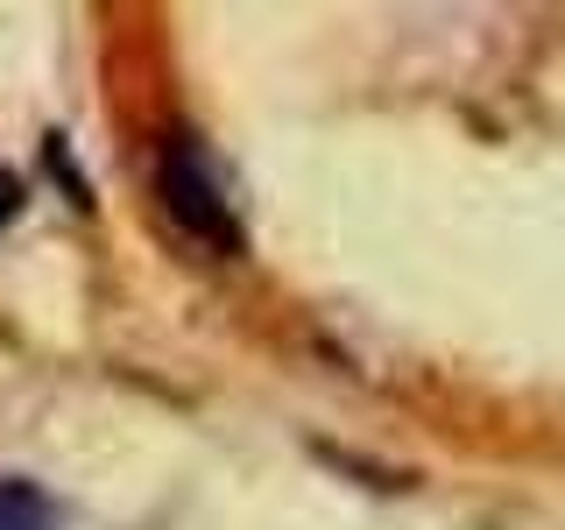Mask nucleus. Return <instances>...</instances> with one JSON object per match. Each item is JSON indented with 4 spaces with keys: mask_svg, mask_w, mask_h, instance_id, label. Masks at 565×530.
<instances>
[{
    "mask_svg": "<svg viewBox=\"0 0 565 530\" xmlns=\"http://www.w3.org/2000/svg\"><path fill=\"white\" fill-rule=\"evenodd\" d=\"M156 199L177 220V234H191L212 255H241V220H234V199H226L212 156L199 149L191 135H170L163 156H156Z\"/></svg>",
    "mask_w": 565,
    "mask_h": 530,
    "instance_id": "f257e3e1",
    "label": "nucleus"
},
{
    "mask_svg": "<svg viewBox=\"0 0 565 530\" xmlns=\"http://www.w3.org/2000/svg\"><path fill=\"white\" fill-rule=\"evenodd\" d=\"M0 530H64V509L29 474H0Z\"/></svg>",
    "mask_w": 565,
    "mask_h": 530,
    "instance_id": "f03ea898",
    "label": "nucleus"
},
{
    "mask_svg": "<svg viewBox=\"0 0 565 530\" xmlns=\"http://www.w3.org/2000/svg\"><path fill=\"white\" fill-rule=\"evenodd\" d=\"M14 212H22V177H14V170H0V226H8Z\"/></svg>",
    "mask_w": 565,
    "mask_h": 530,
    "instance_id": "7ed1b4c3",
    "label": "nucleus"
}]
</instances>
